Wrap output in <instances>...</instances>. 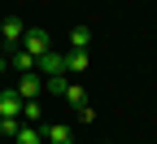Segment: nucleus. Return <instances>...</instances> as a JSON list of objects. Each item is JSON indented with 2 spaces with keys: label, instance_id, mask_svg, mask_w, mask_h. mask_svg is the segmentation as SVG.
<instances>
[{
  "label": "nucleus",
  "instance_id": "f257e3e1",
  "mask_svg": "<svg viewBox=\"0 0 157 144\" xmlns=\"http://www.w3.org/2000/svg\"><path fill=\"white\" fill-rule=\"evenodd\" d=\"M17 48H26L31 57H44V53L52 48V35H48L44 26H31V31L22 35V44H17Z\"/></svg>",
  "mask_w": 157,
  "mask_h": 144
},
{
  "label": "nucleus",
  "instance_id": "f03ea898",
  "mask_svg": "<svg viewBox=\"0 0 157 144\" xmlns=\"http://www.w3.org/2000/svg\"><path fill=\"white\" fill-rule=\"evenodd\" d=\"M35 74H44V79L48 74H66V48H48L44 57L35 61Z\"/></svg>",
  "mask_w": 157,
  "mask_h": 144
},
{
  "label": "nucleus",
  "instance_id": "7ed1b4c3",
  "mask_svg": "<svg viewBox=\"0 0 157 144\" xmlns=\"http://www.w3.org/2000/svg\"><path fill=\"white\" fill-rule=\"evenodd\" d=\"M13 92L17 96H22V100H39V96H44V74H17V83H13Z\"/></svg>",
  "mask_w": 157,
  "mask_h": 144
},
{
  "label": "nucleus",
  "instance_id": "20e7f679",
  "mask_svg": "<svg viewBox=\"0 0 157 144\" xmlns=\"http://www.w3.org/2000/svg\"><path fill=\"white\" fill-rule=\"evenodd\" d=\"M22 35H26V22H22V18H0V39H5L9 48L22 44Z\"/></svg>",
  "mask_w": 157,
  "mask_h": 144
},
{
  "label": "nucleus",
  "instance_id": "39448f33",
  "mask_svg": "<svg viewBox=\"0 0 157 144\" xmlns=\"http://www.w3.org/2000/svg\"><path fill=\"white\" fill-rule=\"evenodd\" d=\"M44 144H74V127L70 122H48L44 127Z\"/></svg>",
  "mask_w": 157,
  "mask_h": 144
},
{
  "label": "nucleus",
  "instance_id": "423d86ee",
  "mask_svg": "<svg viewBox=\"0 0 157 144\" xmlns=\"http://www.w3.org/2000/svg\"><path fill=\"white\" fill-rule=\"evenodd\" d=\"M87 66H92V53L87 48H66V70L70 74H83Z\"/></svg>",
  "mask_w": 157,
  "mask_h": 144
},
{
  "label": "nucleus",
  "instance_id": "0eeeda50",
  "mask_svg": "<svg viewBox=\"0 0 157 144\" xmlns=\"http://www.w3.org/2000/svg\"><path fill=\"white\" fill-rule=\"evenodd\" d=\"M17 114H22V96L13 88H5L0 92V118H17Z\"/></svg>",
  "mask_w": 157,
  "mask_h": 144
},
{
  "label": "nucleus",
  "instance_id": "6e6552de",
  "mask_svg": "<svg viewBox=\"0 0 157 144\" xmlns=\"http://www.w3.org/2000/svg\"><path fill=\"white\" fill-rule=\"evenodd\" d=\"M13 144H44V127H35V122H22L13 135Z\"/></svg>",
  "mask_w": 157,
  "mask_h": 144
},
{
  "label": "nucleus",
  "instance_id": "1a4fd4ad",
  "mask_svg": "<svg viewBox=\"0 0 157 144\" xmlns=\"http://www.w3.org/2000/svg\"><path fill=\"white\" fill-rule=\"evenodd\" d=\"M35 61H39V57H31L26 48H13V57H9V66H13L17 74H31V70H35Z\"/></svg>",
  "mask_w": 157,
  "mask_h": 144
},
{
  "label": "nucleus",
  "instance_id": "9d476101",
  "mask_svg": "<svg viewBox=\"0 0 157 144\" xmlns=\"http://www.w3.org/2000/svg\"><path fill=\"white\" fill-rule=\"evenodd\" d=\"M61 100H66V105H74V109H83V105H87V92L78 88V83H66V92H61Z\"/></svg>",
  "mask_w": 157,
  "mask_h": 144
},
{
  "label": "nucleus",
  "instance_id": "9b49d317",
  "mask_svg": "<svg viewBox=\"0 0 157 144\" xmlns=\"http://www.w3.org/2000/svg\"><path fill=\"white\" fill-rule=\"evenodd\" d=\"M17 118L39 127V122H44V105H39V100H22V114H17Z\"/></svg>",
  "mask_w": 157,
  "mask_h": 144
},
{
  "label": "nucleus",
  "instance_id": "f8f14e48",
  "mask_svg": "<svg viewBox=\"0 0 157 144\" xmlns=\"http://www.w3.org/2000/svg\"><path fill=\"white\" fill-rule=\"evenodd\" d=\"M70 48H92V31L87 26H74L70 31Z\"/></svg>",
  "mask_w": 157,
  "mask_h": 144
},
{
  "label": "nucleus",
  "instance_id": "ddd939ff",
  "mask_svg": "<svg viewBox=\"0 0 157 144\" xmlns=\"http://www.w3.org/2000/svg\"><path fill=\"white\" fill-rule=\"evenodd\" d=\"M17 127H22V118H0V135H9V140H13Z\"/></svg>",
  "mask_w": 157,
  "mask_h": 144
},
{
  "label": "nucleus",
  "instance_id": "4468645a",
  "mask_svg": "<svg viewBox=\"0 0 157 144\" xmlns=\"http://www.w3.org/2000/svg\"><path fill=\"white\" fill-rule=\"evenodd\" d=\"M0 70H9V61H5V57H0Z\"/></svg>",
  "mask_w": 157,
  "mask_h": 144
}]
</instances>
